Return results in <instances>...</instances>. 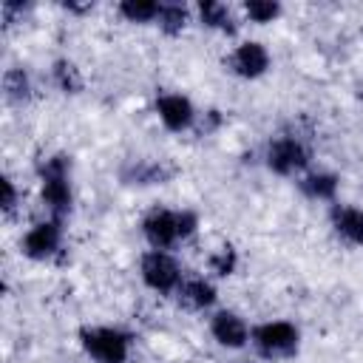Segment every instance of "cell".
Wrapping results in <instances>:
<instances>
[{"mask_svg": "<svg viewBox=\"0 0 363 363\" xmlns=\"http://www.w3.org/2000/svg\"><path fill=\"white\" fill-rule=\"evenodd\" d=\"M40 179H43V204L51 213V221L65 218V213L71 210V182H68V156L54 153L51 159L43 162L40 167Z\"/></svg>", "mask_w": 363, "mask_h": 363, "instance_id": "1", "label": "cell"}, {"mask_svg": "<svg viewBox=\"0 0 363 363\" xmlns=\"http://www.w3.org/2000/svg\"><path fill=\"white\" fill-rule=\"evenodd\" d=\"M82 349L96 363H125L130 352V335L113 326H88L79 332Z\"/></svg>", "mask_w": 363, "mask_h": 363, "instance_id": "2", "label": "cell"}, {"mask_svg": "<svg viewBox=\"0 0 363 363\" xmlns=\"http://www.w3.org/2000/svg\"><path fill=\"white\" fill-rule=\"evenodd\" d=\"M252 346L258 349L261 357L267 360H278V357H289L298 352V329L286 320H269L252 329Z\"/></svg>", "mask_w": 363, "mask_h": 363, "instance_id": "3", "label": "cell"}, {"mask_svg": "<svg viewBox=\"0 0 363 363\" xmlns=\"http://www.w3.org/2000/svg\"><path fill=\"white\" fill-rule=\"evenodd\" d=\"M267 167L278 176H292L301 173L309 164V147L303 145V139L292 136V133H281L267 145Z\"/></svg>", "mask_w": 363, "mask_h": 363, "instance_id": "4", "label": "cell"}, {"mask_svg": "<svg viewBox=\"0 0 363 363\" xmlns=\"http://www.w3.org/2000/svg\"><path fill=\"white\" fill-rule=\"evenodd\" d=\"M139 269H142V281H145L153 292H159V295H170V292H176L179 284H182V269H179L176 258H173L170 252H164V250H150V252H145Z\"/></svg>", "mask_w": 363, "mask_h": 363, "instance_id": "5", "label": "cell"}, {"mask_svg": "<svg viewBox=\"0 0 363 363\" xmlns=\"http://www.w3.org/2000/svg\"><path fill=\"white\" fill-rule=\"evenodd\" d=\"M60 241H62V227L60 221H40L34 224L23 241H20V250L23 255H28L31 261H45L51 258L57 250H60Z\"/></svg>", "mask_w": 363, "mask_h": 363, "instance_id": "6", "label": "cell"}, {"mask_svg": "<svg viewBox=\"0 0 363 363\" xmlns=\"http://www.w3.org/2000/svg\"><path fill=\"white\" fill-rule=\"evenodd\" d=\"M142 233L150 244V250H170L176 241H179V230H176V213L173 210H164V207H156L145 216L142 221Z\"/></svg>", "mask_w": 363, "mask_h": 363, "instance_id": "7", "label": "cell"}, {"mask_svg": "<svg viewBox=\"0 0 363 363\" xmlns=\"http://www.w3.org/2000/svg\"><path fill=\"white\" fill-rule=\"evenodd\" d=\"M267 68H269V54H267V48H264L261 43H255V40L241 43V45L230 54V71L238 74V77H244V79H255V77L267 74Z\"/></svg>", "mask_w": 363, "mask_h": 363, "instance_id": "8", "label": "cell"}, {"mask_svg": "<svg viewBox=\"0 0 363 363\" xmlns=\"http://www.w3.org/2000/svg\"><path fill=\"white\" fill-rule=\"evenodd\" d=\"M210 335L221 343V346H227V349H241V346H247V340H250V326L244 323V318H238L235 312H230V309H221V312H216L213 318H210Z\"/></svg>", "mask_w": 363, "mask_h": 363, "instance_id": "9", "label": "cell"}, {"mask_svg": "<svg viewBox=\"0 0 363 363\" xmlns=\"http://www.w3.org/2000/svg\"><path fill=\"white\" fill-rule=\"evenodd\" d=\"M156 111H159L162 125L167 130H176V133L179 130H187L193 125V119H196L193 102L187 96H182V94H162L156 99Z\"/></svg>", "mask_w": 363, "mask_h": 363, "instance_id": "10", "label": "cell"}, {"mask_svg": "<svg viewBox=\"0 0 363 363\" xmlns=\"http://www.w3.org/2000/svg\"><path fill=\"white\" fill-rule=\"evenodd\" d=\"M329 218H332V227L335 233L354 244V247H363V210L360 207H352V204H332L329 210Z\"/></svg>", "mask_w": 363, "mask_h": 363, "instance_id": "11", "label": "cell"}, {"mask_svg": "<svg viewBox=\"0 0 363 363\" xmlns=\"http://www.w3.org/2000/svg\"><path fill=\"white\" fill-rule=\"evenodd\" d=\"M176 301L187 312H201V309L213 306L216 286L210 281H204V278H182V284L176 289Z\"/></svg>", "mask_w": 363, "mask_h": 363, "instance_id": "12", "label": "cell"}, {"mask_svg": "<svg viewBox=\"0 0 363 363\" xmlns=\"http://www.w3.org/2000/svg\"><path fill=\"white\" fill-rule=\"evenodd\" d=\"M196 11H199L201 26H207V28H216V31H221V34H235V28H238V23H235V17H233V9H230L227 3L201 0V3L196 6Z\"/></svg>", "mask_w": 363, "mask_h": 363, "instance_id": "13", "label": "cell"}, {"mask_svg": "<svg viewBox=\"0 0 363 363\" xmlns=\"http://www.w3.org/2000/svg\"><path fill=\"white\" fill-rule=\"evenodd\" d=\"M298 184H301V193L306 199H315V201H332L335 193H337V176L335 173H323V170L303 176Z\"/></svg>", "mask_w": 363, "mask_h": 363, "instance_id": "14", "label": "cell"}, {"mask_svg": "<svg viewBox=\"0 0 363 363\" xmlns=\"http://www.w3.org/2000/svg\"><path fill=\"white\" fill-rule=\"evenodd\" d=\"M3 96L11 105L28 102V96H31V79H28V74L23 68H9L3 74Z\"/></svg>", "mask_w": 363, "mask_h": 363, "instance_id": "15", "label": "cell"}, {"mask_svg": "<svg viewBox=\"0 0 363 363\" xmlns=\"http://www.w3.org/2000/svg\"><path fill=\"white\" fill-rule=\"evenodd\" d=\"M187 20H190L187 6H182V3H162L159 17H156V26H159L167 37H176V34H182V31H184Z\"/></svg>", "mask_w": 363, "mask_h": 363, "instance_id": "16", "label": "cell"}, {"mask_svg": "<svg viewBox=\"0 0 363 363\" xmlns=\"http://www.w3.org/2000/svg\"><path fill=\"white\" fill-rule=\"evenodd\" d=\"M51 77H54V85H57L62 94H79L82 85H85L79 68H77L71 60H57L54 68H51Z\"/></svg>", "mask_w": 363, "mask_h": 363, "instance_id": "17", "label": "cell"}, {"mask_svg": "<svg viewBox=\"0 0 363 363\" xmlns=\"http://www.w3.org/2000/svg\"><path fill=\"white\" fill-rule=\"evenodd\" d=\"M162 3L156 0H122L119 3V14L128 23H156Z\"/></svg>", "mask_w": 363, "mask_h": 363, "instance_id": "18", "label": "cell"}, {"mask_svg": "<svg viewBox=\"0 0 363 363\" xmlns=\"http://www.w3.org/2000/svg\"><path fill=\"white\" fill-rule=\"evenodd\" d=\"M235 264H238V255H235V250H233L230 244L218 247V250H216V252H210V258H207L210 272H216L218 278L233 275V272H235Z\"/></svg>", "mask_w": 363, "mask_h": 363, "instance_id": "19", "label": "cell"}, {"mask_svg": "<svg viewBox=\"0 0 363 363\" xmlns=\"http://www.w3.org/2000/svg\"><path fill=\"white\" fill-rule=\"evenodd\" d=\"M125 179H130V184H156V182L162 184L167 179V170L162 164H156V162H139L133 167V173L125 176Z\"/></svg>", "mask_w": 363, "mask_h": 363, "instance_id": "20", "label": "cell"}, {"mask_svg": "<svg viewBox=\"0 0 363 363\" xmlns=\"http://www.w3.org/2000/svg\"><path fill=\"white\" fill-rule=\"evenodd\" d=\"M244 14L252 23H272L281 14V6L272 3V0H247L244 3Z\"/></svg>", "mask_w": 363, "mask_h": 363, "instance_id": "21", "label": "cell"}, {"mask_svg": "<svg viewBox=\"0 0 363 363\" xmlns=\"http://www.w3.org/2000/svg\"><path fill=\"white\" fill-rule=\"evenodd\" d=\"M196 227H199L196 213H190V210H179V213H176V230H179V241L190 238V235L196 233Z\"/></svg>", "mask_w": 363, "mask_h": 363, "instance_id": "22", "label": "cell"}, {"mask_svg": "<svg viewBox=\"0 0 363 363\" xmlns=\"http://www.w3.org/2000/svg\"><path fill=\"white\" fill-rule=\"evenodd\" d=\"M0 207H3L6 216H11L14 207H17V187H14V182L9 176H3V199H0Z\"/></svg>", "mask_w": 363, "mask_h": 363, "instance_id": "23", "label": "cell"}, {"mask_svg": "<svg viewBox=\"0 0 363 363\" xmlns=\"http://www.w3.org/2000/svg\"><path fill=\"white\" fill-rule=\"evenodd\" d=\"M65 11H74V14H82V11H91L94 3H62Z\"/></svg>", "mask_w": 363, "mask_h": 363, "instance_id": "24", "label": "cell"}, {"mask_svg": "<svg viewBox=\"0 0 363 363\" xmlns=\"http://www.w3.org/2000/svg\"><path fill=\"white\" fill-rule=\"evenodd\" d=\"M357 99H363V82L357 85Z\"/></svg>", "mask_w": 363, "mask_h": 363, "instance_id": "25", "label": "cell"}]
</instances>
